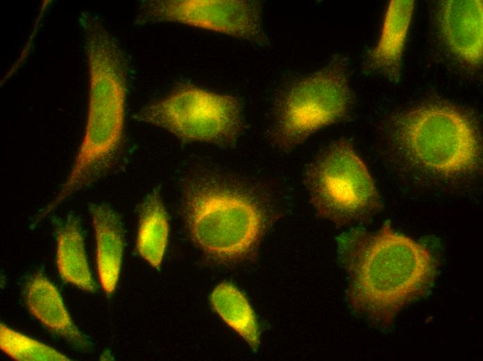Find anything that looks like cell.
Returning <instances> with one entry per match:
<instances>
[{
    "instance_id": "14",
    "label": "cell",
    "mask_w": 483,
    "mask_h": 361,
    "mask_svg": "<svg viewBox=\"0 0 483 361\" xmlns=\"http://www.w3.org/2000/svg\"><path fill=\"white\" fill-rule=\"evenodd\" d=\"M168 217L159 190L147 194L139 208L137 249L151 266L159 268L167 244Z\"/></svg>"
},
{
    "instance_id": "4",
    "label": "cell",
    "mask_w": 483,
    "mask_h": 361,
    "mask_svg": "<svg viewBox=\"0 0 483 361\" xmlns=\"http://www.w3.org/2000/svg\"><path fill=\"white\" fill-rule=\"evenodd\" d=\"M390 137L408 162L437 176L466 174L480 163L477 128L450 105L427 104L403 112L393 121Z\"/></svg>"
},
{
    "instance_id": "3",
    "label": "cell",
    "mask_w": 483,
    "mask_h": 361,
    "mask_svg": "<svg viewBox=\"0 0 483 361\" xmlns=\"http://www.w3.org/2000/svg\"><path fill=\"white\" fill-rule=\"evenodd\" d=\"M183 214L194 244L220 262H238L253 254L268 221L265 206L255 192L207 174L188 180Z\"/></svg>"
},
{
    "instance_id": "7",
    "label": "cell",
    "mask_w": 483,
    "mask_h": 361,
    "mask_svg": "<svg viewBox=\"0 0 483 361\" xmlns=\"http://www.w3.org/2000/svg\"><path fill=\"white\" fill-rule=\"evenodd\" d=\"M242 113L236 96L183 85L142 108L133 118L163 128L183 141L229 147L243 131Z\"/></svg>"
},
{
    "instance_id": "1",
    "label": "cell",
    "mask_w": 483,
    "mask_h": 361,
    "mask_svg": "<svg viewBox=\"0 0 483 361\" xmlns=\"http://www.w3.org/2000/svg\"><path fill=\"white\" fill-rule=\"evenodd\" d=\"M339 254L348 275L351 308L384 326L425 294L436 271L430 251L395 231L389 221L375 232L355 228L344 234Z\"/></svg>"
},
{
    "instance_id": "5",
    "label": "cell",
    "mask_w": 483,
    "mask_h": 361,
    "mask_svg": "<svg viewBox=\"0 0 483 361\" xmlns=\"http://www.w3.org/2000/svg\"><path fill=\"white\" fill-rule=\"evenodd\" d=\"M353 102L346 58L337 55L323 67L295 78L278 92L271 141L289 153L320 129L343 120Z\"/></svg>"
},
{
    "instance_id": "16",
    "label": "cell",
    "mask_w": 483,
    "mask_h": 361,
    "mask_svg": "<svg viewBox=\"0 0 483 361\" xmlns=\"http://www.w3.org/2000/svg\"><path fill=\"white\" fill-rule=\"evenodd\" d=\"M0 347L12 359L18 361H65L70 358L53 348L0 325Z\"/></svg>"
},
{
    "instance_id": "9",
    "label": "cell",
    "mask_w": 483,
    "mask_h": 361,
    "mask_svg": "<svg viewBox=\"0 0 483 361\" xmlns=\"http://www.w3.org/2000/svg\"><path fill=\"white\" fill-rule=\"evenodd\" d=\"M436 23L442 41L457 58L470 67L480 66L483 54L482 1H442Z\"/></svg>"
},
{
    "instance_id": "8",
    "label": "cell",
    "mask_w": 483,
    "mask_h": 361,
    "mask_svg": "<svg viewBox=\"0 0 483 361\" xmlns=\"http://www.w3.org/2000/svg\"><path fill=\"white\" fill-rule=\"evenodd\" d=\"M135 22H171L214 31L259 46L269 45L262 3L254 0H150L139 5Z\"/></svg>"
},
{
    "instance_id": "12",
    "label": "cell",
    "mask_w": 483,
    "mask_h": 361,
    "mask_svg": "<svg viewBox=\"0 0 483 361\" xmlns=\"http://www.w3.org/2000/svg\"><path fill=\"white\" fill-rule=\"evenodd\" d=\"M96 244L101 285L107 294L116 288L124 248L123 224L118 213L104 203L89 204Z\"/></svg>"
},
{
    "instance_id": "13",
    "label": "cell",
    "mask_w": 483,
    "mask_h": 361,
    "mask_svg": "<svg viewBox=\"0 0 483 361\" xmlns=\"http://www.w3.org/2000/svg\"><path fill=\"white\" fill-rule=\"evenodd\" d=\"M58 219L56 265L60 276L79 289L93 293L96 285L88 265L80 218L69 213Z\"/></svg>"
},
{
    "instance_id": "10",
    "label": "cell",
    "mask_w": 483,
    "mask_h": 361,
    "mask_svg": "<svg viewBox=\"0 0 483 361\" xmlns=\"http://www.w3.org/2000/svg\"><path fill=\"white\" fill-rule=\"evenodd\" d=\"M414 8V1H391L387 9L380 38L366 57V70L384 75L398 83L407 35Z\"/></svg>"
},
{
    "instance_id": "15",
    "label": "cell",
    "mask_w": 483,
    "mask_h": 361,
    "mask_svg": "<svg viewBox=\"0 0 483 361\" xmlns=\"http://www.w3.org/2000/svg\"><path fill=\"white\" fill-rule=\"evenodd\" d=\"M211 302L223 320L253 349L257 348L259 344L257 324L244 295L232 284L222 283L213 290Z\"/></svg>"
},
{
    "instance_id": "11",
    "label": "cell",
    "mask_w": 483,
    "mask_h": 361,
    "mask_svg": "<svg viewBox=\"0 0 483 361\" xmlns=\"http://www.w3.org/2000/svg\"><path fill=\"white\" fill-rule=\"evenodd\" d=\"M30 312L45 327L80 351H87L88 341L72 321L56 287L42 274L27 281L23 294Z\"/></svg>"
},
{
    "instance_id": "6",
    "label": "cell",
    "mask_w": 483,
    "mask_h": 361,
    "mask_svg": "<svg viewBox=\"0 0 483 361\" xmlns=\"http://www.w3.org/2000/svg\"><path fill=\"white\" fill-rule=\"evenodd\" d=\"M304 184L316 213L339 226L368 219L382 208L366 165L346 139L318 153L306 167Z\"/></svg>"
},
{
    "instance_id": "2",
    "label": "cell",
    "mask_w": 483,
    "mask_h": 361,
    "mask_svg": "<svg viewBox=\"0 0 483 361\" xmlns=\"http://www.w3.org/2000/svg\"><path fill=\"white\" fill-rule=\"evenodd\" d=\"M89 76L85 129L57 197L65 201L108 174L124 143L128 62L117 39L95 13H81Z\"/></svg>"
}]
</instances>
